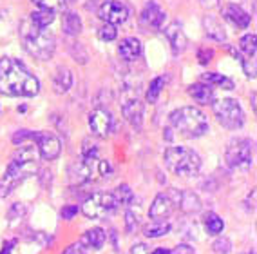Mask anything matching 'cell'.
Masks as SVG:
<instances>
[{
	"label": "cell",
	"instance_id": "6da1fadb",
	"mask_svg": "<svg viewBox=\"0 0 257 254\" xmlns=\"http://www.w3.org/2000/svg\"><path fill=\"white\" fill-rule=\"evenodd\" d=\"M40 91V82L17 58H0V93L6 97H35Z\"/></svg>",
	"mask_w": 257,
	"mask_h": 254
},
{
	"label": "cell",
	"instance_id": "7a4b0ae2",
	"mask_svg": "<svg viewBox=\"0 0 257 254\" xmlns=\"http://www.w3.org/2000/svg\"><path fill=\"white\" fill-rule=\"evenodd\" d=\"M38 171V158L37 152L33 147H24L20 149L10 162L6 175L0 180V198H6L11 191L24 180H28L29 176H33Z\"/></svg>",
	"mask_w": 257,
	"mask_h": 254
},
{
	"label": "cell",
	"instance_id": "3957f363",
	"mask_svg": "<svg viewBox=\"0 0 257 254\" xmlns=\"http://www.w3.org/2000/svg\"><path fill=\"white\" fill-rule=\"evenodd\" d=\"M20 40L29 55L38 60H49L55 55V37L31 19H26L20 24Z\"/></svg>",
	"mask_w": 257,
	"mask_h": 254
},
{
	"label": "cell",
	"instance_id": "277c9868",
	"mask_svg": "<svg viewBox=\"0 0 257 254\" xmlns=\"http://www.w3.org/2000/svg\"><path fill=\"white\" fill-rule=\"evenodd\" d=\"M170 125L176 133L185 138H199L208 131V120L205 113L196 107H181L170 115Z\"/></svg>",
	"mask_w": 257,
	"mask_h": 254
},
{
	"label": "cell",
	"instance_id": "5b68a950",
	"mask_svg": "<svg viewBox=\"0 0 257 254\" xmlns=\"http://www.w3.org/2000/svg\"><path fill=\"white\" fill-rule=\"evenodd\" d=\"M163 160L169 171L181 178H192L201 169V158L194 149L179 145V147H169L163 152Z\"/></svg>",
	"mask_w": 257,
	"mask_h": 254
},
{
	"label": "cell",
	"instance_id": "8992f818",
	"mask_svg": "<svg viewBox=\"0 0 257 254\" xmlns=\"http://www.w3.org/2000/svg\"><path fill=\"white\" fill-rule=\"evenodd\" d=\"M225 160L228 167L235 171H248L253 163V143L248 138L230 140L225 151Z\"/></svg>",
	"mask_w": 257,
	"mask_h": 254
},
{
	"label": "cell",
	"instance_id": "52a82bcc",
	"mask_svg": "<svg viewBox=\"0 0 257 254\" xmlns=\"http://www.w3.org/2000/svg\"><path fill=\"white\" fill-rule=\"evenodd\" d=\"M214 107V115L217 122L226 129H241L244 124V113L239 106V102L234 98H219V100L212 102Z\"/></svg>",
	"mask_w": 257,
	"mask_h": 254
},
{
	"label": "cell",
	"instance_id": "ba28073f",
	"mask_svg": "<svg viewBox=\"0 0 257 254\" xmlns=\"http://www.w3.org/2000/svg\"><path fill=\"white\" fill-rule=\"evenodd\" d=\"M105 176H110V165L100 156H82L76 171H73L74 182L78 184H89Z\"/></svg>",
	"mask_w": 257,
	"mask_h": 254
},
{
	"label": "cell",
	"instance_id": "9c48e42d",
	"mask_svg": "<svg viewBox=\"0 0 257 254\" xmlns=\"http://www.w3.org/2000/svg\"><path fill=\"white\" fill-rule=\"evenodd\" d=\"M118 209L112 193H94L82 203V213L91 220H100Z\"/></svg>",
	"mask_w": 257,
	"mask_h": 254
},
{
	"label": "cell",
	"instance_id": "30bf717a",
	"mask_svg": "<svg viewBox=\"0 0 257 254\" xmlns=\"http://www.w3.org/2000/svg\"><path fill=\"white\" fill-rule=\"evenodd\" d=\"M181 194L183 193L176 189H167L160 193L149 209V216L152 220H165V218L172 216L176 209L181 207Z\"/></svg>",
	"mask_w": 257,
	"mask_h": 254
},
{
	"label": "cell",
	"instance_id": "8fae6325",
	"mask_svg": "<svg viewBox=\"0 0 257 254\" xmlns=\"http://www.w3.org/2000/svg\"><path fill=\"white\" fill-rule=\"evenodd\" d=\"M121 115L125 120L133 125L134 129H140L143 124V104L138 98V93H125L121 98Z\"/></svg>",
	"mask_w": 257,
	"mask_h": 254
},
{
	"label": "cell",
	"instance_id": "7c38bea8",
	"mask_svg": "<svg viewBox=\"0 0 257 254\" xmlns=\"http://www.w3.org/2000/svg\"><path fill=\"white\" fill-rule=\"evenodd\" d=\"M98 17L105 24H110V26H119V24L127 22L128 19V8L118 0H107L103 2L98 11Z\"/></svg>",
	"mask_w": 257,
	"mask_h": 254
},
{
	"label": "cell",
	"instance_id": "4fadbf2b",
	"mask_svg": "<svg viewBox=\"0 0 257 254\" xmlns=\"http://www.w3.org/2000/svg\"><path fill=\"white\" fill-rule=\"evenodd\" d=\"M33 140L37 143L40 156L44 160H55L62 152V142L51 133H33Z\"/></svg>",
	"mask_w": 257,
	"mask_h": 254
},
{
	"label": "cell",
	"instance_id": "5bb4252c",
	"mask_svg": "<svg viewBox=\"0 0 257 254\" xmlns=\"http://www.w3.org/2000/svg\"><path fill=\"white\" fill-rule=\"evenodd\" d=\"M89 129L98 138H107L112 131V115L105 109H94L89 115Z\"/></svg>",
	"mask_w": 257,
	"mask_h": 254
},
{
	"label": "cell",
	"instance_id": "9a60e30c",
	"mask_svg": "<svg viewBox=\"0 0 257 254\" xmlns=\"http://www.w3.org/2000/svg\"><path fill=\"white\" fill-rule=\"evenodd\" d=\"M142 22L147 26V28H152V29H158L163 26L165 22V11L161 10L160 6L156 2H147L145 8L142 11Z\"/></svg>",
	"mask_w": 257,
	"mask_h": 254
},
{
	"label": "cell",
	"instance_id": "2e32d148",
	"mask_svg": "<svg viewBox=\"0 0 257 254\" xmlns=\"http://www.w3.org/2000/svg\"><path fill=\"white\" fill-rule=\"evenodd\" d=\"M142 49H143L142 42H140L138 38H134V37L123 38V40L119 42V46H118L119 56H121L123 60H127V62L136 60V58L142 55Z\"/></svg>",
	"mask_w": 257,
	"mask_h": 254
},
{
	"label": "cell",
	"instance_id": "e0dca14e",
	"mask_svg": "<svg viewBox=\"0 0 257 254\" xmlns=\"http://www.w3.org/2000/svg\"><path fill=\"white\" fill-rule=\"evenodd\" d=\"M223 15H225V19L228 20V22H232L235 28H239V29L248 28V26H250V20H252L250 15H248L243 8H239L237 4H228L225 8V11H223Z\"/></svg>",
	"mask_w": 257,
	"mask_h": 254
},
{
	"label": "cell",
	"instance_id": "ac0fdd59",
	"mask_svg": "<svg viewBox=\"0 0 257 254\" xmlns=\"http://www.w3.org/2000/svg\"><path fill=\"white\" fill-rule=\"evenodd\" d=\"M165 35L169 38L170 46H172V51H174V55H179L181 51L187 47V37H185L183 29L179 26L178 22H172L169 28L165 29Z\"/></svg>",
	"mask_w": 257,
	"mask_h": 254
},
{
	"label": "cell",
	"instance_id": "d6986e66",
	"mask_svg": "<svg viewBox=\"0 0 257 254\" xmlns=\"http://www.w3.org/2000/svg\"><path fill=\"white\" fill-rule=\"evenodd\" d=\"M105 231L100 229V227H94V229H89L87 232H83V236L80 238V243L83 247H87L89 250H98L105 245Z\"/></svg>",
	"mask_w": 257,
	"mask_h": 254
},
{
	"label": "cell",
	"instance_id": "ffe728a7",
	"mask_svg": "<svg viewBox=\"0 0 257 254\" xmlns=\"http://www.w3.org/2000/svg\"><path fill=\"white\" fill-rule=\"evenodd\" d=\"M188 95L194 98V100L201 104V106H208L216 100V95H214V89L207 83H194L188 88Z\"/></svg>",
	"mask_w": 257,
	"mask_h": 254
},
{
	"label": "cell",
	"instance_id": "44dd1931",
	"mask_svg": "<svg viewBox=\"0 0 257 254\" xmlns=\"http://www.w3.org/2000/svg\"><path fill=\"white\" fill-rule=\"evenodd\" d=\"M71 86H73V74H71V71L67 67H58L55 76H53V88H55V91L58 95H64V93L69 91Z\"/></svg>",
	"mask_w": 257,
	"mask_h": 254
},
{
	"label": "cell",
	"instance_id": "7402d4cb",
	"mask_svg": "<svg viewBox=\"0 0 257 254\" xmlns=\"http://www.w3.org/2000/svg\"><path fill=\"white\" fill-rule=\"evenodd\" d=\"M62 31L69 37H76L82 31V19L74 11H65L62 17Z\"/></svg>",
	"mask_w": 257,
	"mask_h": 254
},
{
	"label": "cell",
	"instance_id": "603a6c76",
	"mask_svg": "<svg viewBox=\"0 0 257 254\" xmlns=\"http://www.w3.org/2000/svg\"><path fill=\"white\" fill-rule=\"evenodd\" d=\"M203 26H205V33H207L208 38H212V40H216V42L226 40L225 29H223V26H221V22L216 17H207V19L203 20Z\"/></svg>",
	"mask_w": 257,
	"mask_h": 254
},
{
	"label": "cell",
	"instance_id": "cb8c5ba5",
	"mask_svg": "<svg viewBox=\"0 0 257 254\" xmlns=\"http://www.w3.org/2000/svg\"><path fill=\"white\" fill-rule=\"evenodd\" d=\"M170 232V223L165 222V220H154L152 223L143 227V234L147 238H161Z\"/></svg>",
	"mask_w": 257,
	"mask_h": 254
},
{
	"label": "cell",
	"instance_id": "d4e9b609",
	"mask_svg": "<svg viewBox=\"0 0 257 254\" xmlns=\"http://www.w3.org/2000/svg\"><path fill=\"white\" fill-rule=\"evenodd\" d=\"M201 80L207 86H217V88H223V89H234V82L228 78V76H223L219 73H203L201 74Z\"/></svg>",
	"mask_w": 257,
	"mask_h": 254
},
{
	"label": "cell",
	"instance_id": "484cf974",
	"mask_svg": "<svg viewBox=\"0 0 257 254\" xmlns=\"http://www.w3.org/2000/svg\"><path fill=\"white\" fill-rule=\"evenodd\" d=\"M112 196H114L116 200V205L118 207H127V205H131V203H134V193L133 189L128 187V185L121 184L118 187V189L112 193Z\"/></svg>",
	"mask_w": 257,
	"mask_h": 254
},
{
	"label": "cell",
	"instance_id": "4316f807",
	"mask_svg": "<svg viewBox=\"0 0 257 254\" xmlns=\"http://www.w3.org/2000/svg\"><path fill=\"white\" fill-rule=\"evenodd\" d=\"M239 47H241V55L246 56V58H253V60H255L257 47H255V35H253V33L244 35V37L239 40Z\"/></svg>",
	"mask_w": 257,
	"mask_h": 254
},
{
	"label": "cell",
	"instance_id": "83f0119b",
	"mask_svg": "<svg viewBox=\"0 0 257 254\" xmlns=\"http://www.w3.org/2000/svg\"><path fill=\"white\" fill-rule=\"evenodd\" d=\"M203 223H205V231L208 234H221L223 229H225V222L216 213H208L205 216V220H203Z\"/></svg>",
	"mask_w": 257,
	"mask_h": 254
},
{
	"label": "cell",
	"instance_id": "f1b7e54d",
	"mask_svg": "<svg viewBox=\"0 0 257 254\" xmlns=\"http://www.w3.org/2000/svg\"><path fill=\"white\" fill-rule=\"evenodd\" d=\"M55 11H49V10H37V11H33L31 13V17L29 19L33 20V22L37 24V26H40V28H46L47 29V26H49L53 20H55Z\"/></svg>",
	"mask_w": 257,
	"mask_h": 254
},
{
	"label": "cell",
	"instance_id": "f546056e",
	"mask_svg": "<svg viewBox=\"0 0 257 254\" xmlns=\"http://www.w3.org/2000/svg\"><path fill=\"white\" fill-rule=\"evenodd\" d=\"M165 82H167L165 76H156V78L152 80L151 86H149V91H147V102L149 104H154V102L160 98L161 91H163V88H165Z\"/></svg>",
	"mask_w": 257,
	"mask_h": 254
},
{
	"label": "cell",
	"instance_id": "4dcf8cb0",
	"mask_svg": "<svg viewBox=\"0 0 257 254\" xmlns=\"http://www.w3.org/2000/svg\"><path fill=\"white\" fill-rule=\"evenodd\" d=\"M38 8L49 11H64L65 10V0H33Z\"/></svg>",
	"mask_w": 257,
	"mask_h": 254
},
{
	"label": "cell",
	"instance_id": "1f68e13d",
	"mask_svg": "<svg viewBox=\"0 0 257 254\" xmlns=\"http://www.w3.org/2000/svg\"><path fill=\"white\" fill-rule=\"evenodd\" d=\"M98 37H100L101 42H112V40H116V37H118L116 26H110V24L101 26V29L98 31Z\"/></svg>",
	"mask_w": 257,
	"mask_h": 254
},
{
	"label": "cell",
	"instance_id": "d6a6232c",
	"mask_svg": "<svg viewBox=\"0 0 257 254\" xmlns=\"http://www.w3.org/2000/svg\"><path fill=\"white\" fill-rule=\"evenodd\" d=\"M235 58H239V62H241V65H243L244 73L248 74V76H252V78H255V60L253 58H246V56H243L241 53H235Z\"/></svg>",
	"mask_w": 257,
	"mask_h": 254
},
{
	"label": "cell",
	"instance_id": "836d02e7",
	"mask_svg": "<svg viewBox=\"0 0 257 254\" xmlns=\"http://www.w3.org/2000/svg\"><path fill=\"white\" fill-rule=\"evenodd\" d=\"M125 227H127L128 232H134L140 227L138 216H136L133 211H127V213H125Z\"/></svg>",
	"mask_w": 257,
	"mask_h": 254
},
{
	"label": "cell",
	"instance_id": "e575fe53",
	"mask_svg": "<svg viewBox=\"0 0 257 254\" xmlns=\"http://www.w3.org/2000/svg\"><path fill=\"white\" fill-rule=\"evenodd\" d=\"M212 247H214V250H216L217 254H228L230 240H226V238H217V240L212 243Z\"/></svg>",
	"mask_w": 257,
	"mask_h": 254
},
{
	"label": "cell",
	"instance_id": "d590c367",
	"mask_svg": "<svg viewBox=\"0 0 257 254\" xmlns=\"http://www.w3.org/2000/svg\"><path fill=\"white\" fill-rule=\"evenodd\" d=\"M89 252H91V250H89L87 247H83L80 241H76V243L69 245V247H67L62 254H89Z\"/></svg>",
	"mask_w": 257,
	"mask_h": 254
},
{
	"label": "cell",
	"instance_id": "8d00e7d4",
	"mask_svg": "<svg viewBox=\"0 0 257 254\" xmlns=\"http://www.w3.org/2000/svg\"><path fill=\"white\" fill-rule=\"evenodd\" d=\"M76 213H78V207H76V205H65V207L62 209V218L71 220Z\"/></svg>",
	"mask_w": 257,
	"mask_h": 254
},
{
	"label": "cell",
	"instance_id": "74e56055",
	"mask_svg": "<svg viewBox=\"0 0 257 254\" xmlns=\"http://www.w3.org/2000/svg\"><path fill=\"white\" fill-rule=\"evenodd\" d=\"M170 254H194V249L187 243H179L176 249L170 250Z\"/></svg>",
	"mask_w": 257,
	"mask_h": 254
},
{
	"label": "cell",
	"instance_id": "f35d334b",
	"mask_svg": "<svg viewBox=\"0 0 257 254\" xmlns=\"http://www.w3.org/2000/svg\"><path fill=\"white\" fill-rule=\"evenodd\" d=\"M128 254H152V250L149 249L145 243H136L133 249H131V252Z\"/></svg>",
	"mask_w": 257,
	"mask_h": 254
},
{
	"label": "cell",
	"instance_id": "ab89813d",
	"mask_svg": "<svg viewBox=\"0 0 257 254\" xmlns=\"http://www.w3.org/2000/svg\"><path fill=\"white\" fill-rule=\"evenodd\" d=\"M199 53H201V55H199V60H201L203 64H207L212 58V49H201Z\"/></svg>",
	"mask_w": 257,
	"mask_h": 254
},
{
	"label": "cell",
	"instance_id": "60d3db41",
	"mask_svg": "<svg viewBox=\"0 0 257 254\" xmlns=\"http://www.w3.org/2000/svg\"><path fill=\"white\" fill-rule=\"evenodd\" d=\"M205 8H214V6H217L219 4V0H199Z\"/></svg>",
	"mask_w": 257,
	"mask_h": 254
},
{
	"label": "cell",
	"instance_id": "b9f144b4",
	"mask_svg": "<svg viewBox=\"0 0 257 254\" xmlns=\"http://www.w3.org/2000/svg\"><path fill=\"white\" fill-rule=\"evenodd\" d=\"M152 254H170L169 249H156V250H152Z\"/></svg>",
	"mask_w": 257,
	"mask_h": 254
},
{
	"label": "cell",
	"instance_id": "7bdbcfd3",
	"mask_svg": "<svg viewBox=\"0 0 257 254\" xmlns=\"http://www.w3.org/2000/svg\"><path fill=\"white\" fill-rule=\"evenodd\" d=\"M252 107L253 111H255V93H252Z\"/></svg>",
	"mask_w": 257,
	"mask_h": 254
},
{
	"label": "cell",
	"instance_id": "ee69618b",
	"mask_svg": "<svg viewBox=\"0 0 257 254\" xmlns=\"http://www.w3.org/2000/svg\"><path fill=\"white\" fill-rule=\"evenodd\" d=\"M100 2H107V0H100Z\"/></svg>",
	"mask_w": 257,
	"mask_h": 254
},
{
	"label": "cell",
	"instance_id": "f6af8a7d",
	"mask_svg": "<svg viewBox=\"0 0 257 254\" xmlns=\"http://www.w3.org/2000/svg\"><path fill=\"white\" fill-rule=\"evenodd\" d=\"M65 2H67V0H65Z\"/></svg>",
	"mask_w": 257,
	"mask_h": 254
}]
</instances>
